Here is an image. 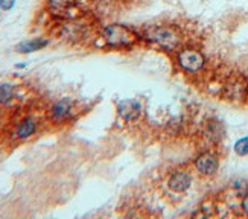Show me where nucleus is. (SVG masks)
<instances>
[{
	"label": "nucleus",
	"instance_id": "f257e3e1",
	"mask_svg": "<svg viewBox=\"0 0 248 219\" xmlns=\"http://www.w3.org/2000/svg\"><path fill=\"white\" fill-rule=\"evenodd\" d=\"M101 40L107 47L111 49H129L137 45L139 35L133 29L119 23H111L104 26L101 32Z\"/></svg>",
	"mask_w": 248,
	"mask_h": 219
},
{
	"label": "nucleus",
	"instance_id": "f03ea898",
	"mask_svg": "<svg viewBox=\"0 0 248 219\" xmlns=\"http://www.w3.org/2000/svg\"><path fill=\"white\" fill-rule=\"evenodd\" d=\"M143 38L153 45L166 49V50H175L178 49L180 43H181V37L178 32L170 28V26H153L148 28L143 32Z\"/></svg>",
	"mask_w": 248,
	"mask_h": 219
},
{
	"label": "nucleus",
	"instance_id": "7ed1b4c3",
	"mask_svg": "<svg viewBox=\"0 0 248 219\" xmlns=\"http://www.w3.org/2000/svg\"><path fill=\"white\" fill-rule=\"evenodd\" d=\"M177 64L183 72L198 73L202 70L204 64H206V58H204V55L200 50L186 47L177 53Z\"/></svg>",
	"mask_w": 248,
	"mask_h": 219
},
{
	"label": "nucleus",
	"instance_id": "20e7f679",
	"mask_svg": "<svg viewBox=\"0 0 248 219\" xmlns=\"http://www.w3.org/2000/svg\"><path fill=\"white\" fill-rule=\"evenodd\" d=\"M192 180L193 178L190 172L178 169V171H174L168 177L166 186H168V189L174 193H185L192 186Z\"/></svg>",
	"mask_w": 248,
	"mask_h": 219
},
{
	"label": "nucleus",
	"instance_id": "39448f33",
	"mask_svg": "<svg viewBox=\"0 0 248 219\" xmlns=\"http://www.w3.org/2000/svg\"><path fill=\"white\" fill-rule=\"evenodd\" d=\"M219 168V158L213 152H202L195 158V169L198 173L204 175V177H210V175L217 173Z\"/></svg>",
	"mask_w": 248,
	"mask_h": 219
},
{
	"label": "nucleus",
	"instance_id": "423d86ee",
	"mask_svg": "<svg viewBox=\"0 0 248 219\" xmlns=\"http://www.w3.org/2000/svg\"><path fill=\"white\" fill-rule=\"evenodd\" d=\"M117 113L125 122H136L142 116V104L136 99H122L117 102Z\"/></svg>",
	"mask_w": 248,
	"mask_h": 219
},
{
	"label": "nucleus",
	"instance_id": "0eeeda50",
	"mask_svg": "<svg viewBox=\"0 0 248 219\" xmlns=\"http://www.w3.org/2000/svg\"><path fill=\"white\" fill-rule=\"evenodd\" d=\"M37 128H38L37 119L32 116H28L25 119H21L17 124V126L14 129V137L18 140H26L37 133Z\"/></svg>",
	"mask_w": 248,
	"mask_h": 219
},
{
	"label": "nucleus",
	"instance_id": "6e6552de",
	"mask_svg": "<svg viewBox=\"0 0 248 219\" xmlns=\"http://www.w3.org/2000/svg\"><path fill=\"white\" fill-rule=\"evenodd\" d=\"M248 93V87L242 79H233L224 87V96L230 101H244Z\"/></svg>",
	"mask_w": 248,
	"mask_h": 219
},
{
	"label": "nucleus",
	"instance_id": "1a4fd4ad",
	"mask_svg": "<svg viewBox=\"0 0 248 219\" xmlns=\"http://www.w3.org/2000/svg\"><path fill=\"white\" fill-rule=\"evenodd\" d=\"M50 119L53 120V122H64V120H67L72 114V104L67 101V99H62V101H58L52 105L50 108Z\"/></svg>",
	"mask_w": 248,
	"mask_h": 219
},
{
	"label": "nucleus",
	"instance_id": "9d476101",
	"mask_svg": "<svg viewBox=\"0 0 248 219\" xmlns=\"http://www.w3.org/2000/svg\"><path fill=\"white\" fill-rule=\"evenodd\" d=\"M224 134H225V128L221 120H218V119L207 120L206 128H204V136H206L212 143H219V141L224 139Z\"/></svg>",
	"mask_w": 248,
	"mask_h": 219
},
{
	"label": "nucleus",
	"instance_id": "9b49d317",
	"mask_svg": "<svg viewBox=\"0 0 248 219\" xmlns=\"http://www.w3.org/2000/svg\"><path fill=\"white\" fill-rule=\"evenodd\" d=\"M47 45H49L47 38L37 37V38H31V40H25V41L18 43L16 46V50L20 53H32V52H38L41 49H45Z\"/></svg>",
	"mask_w": 248,
	"mask_h": 219
},
{
	"label": "nucleus",
	"instance_id": "f8f14e48",
	"mask_svg": "<svg viewBox=\"0 0 248 219\" xmlns=\"http://www.w3.org/2000/svg\"><path fill=\"white\" fill-rule=\"evenodd\" d=\"M85 34V26L82 23H78V21H67L61 26V35L67 40H73V38H81Z\"/></svg>",
	"mask_w": 248,
	"mask_h": 219
},
{
	"label": "nucleus",
	"instance_id": "ddd939ff",
	"mask_svg": "<svg viewBox=\"0 0 248 219\" xmlns=\"http://www.w3.org/2000/svg\"><path fill=\"white\" fill-rule=\"evenodd\" d=\"M47 5L53 11V14L60 17H69V13L77 5V0H47Z\"/></svg>",
	"mask_w": 248,
	"mask_h": 219
},
{
	"label": "nucleus",
	"instance_id": "4468645a",
	"mask_svg": "<svg viewBox=\"0 0 248 219\" xmlns=\"http://www.w3.org/2000/svg\"><path fill=\"white\" fill-rule=\"evenodd\" d=\"M14 97V87L11 84H0V104H8Z\"/></svg>",
	"mask_w": 248,
	"mask_h": 219
},
{
	"label": "nucleus",
	"instance_id": "2eb2a0df",
	"mask_svg": "<svg viewBox=\"0 0 248 219\" xmlns=\"http://www.w3.org/2000/svg\"><path fill=\"white\" fill-rule=\"evenodd\" d=\"M233 149L239 157H245L248 154V136H244L239 140H236Z\"/></svg>",
	"mask_w": 248,
	"mask_h": 219
},
{
	"label": "nucleus",
	"instance_id": "dca6fc26",
	"mask_svg": "<svg viewBox=\"0 0 248 219\" xmlns=\"http://www.w3.org/2000/svg\"><path fill=\"white\" fill-rule=\"evenodd\" d=\"M16 2L17 0H0V6H2L3 11H9V9L14 8Z\"/></svg>",
	"mask_w": 248,
	"mask_h": 219
},
{
	"label": "nucleus",
	"instance_id": "f3484780",
	"mask_svg": "<svg viewBox=\"0 0 248 219\" xmlns=\"http://www.w3.org/2000/svg\"><path fill=\"white\" fill-rule=\"evenodd\" d=\"M241 209L244 210V213L248 216V192L242 196V201H241Z\"/></svg>",
	"mask_w": 248,
	"mask_h": 219
},
{
	"label": "nucleus",
	"instance_id": "a211bd4d",
	"mask_svg": "<svg viewBox=\"0 0 248 219\" xmlns=\"http://www.w3.org/2000/svg\"><path fill=\"white\" fill-rule=\"evenodd\" d=\"M0 9H2V6H0Z\"/></svg>",
	"mask_w": 248,
	"mask_h": 219
}]
</instances>
